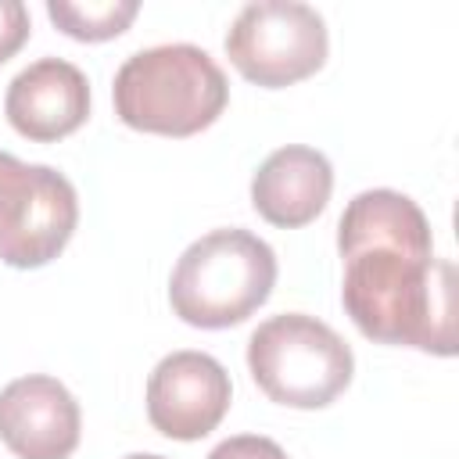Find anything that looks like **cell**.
Returning a JSON list of instances; mask_svg holds the SVG:
<instances>
[{
	"instance_id": "obj_1",
	"label": "cell",
	"mask_w": 459,
	"mask_h": 459,
	"mask_svg": "<svg viewBox=\"0 0 459 459\" xmlns=\"http://www.w3.org/2000/svg\"><path fill=\"white\" fill-rule=\"evenodd\" d=\"M341 301L369 341L455 355V269L445 258L355 251L344 258Z\"/></svg>"
},
{
	"instance_id": "obj_2",
	"label": "cell",
	"mask_w": 459,
	"mask_h": 459,
	"mask_svg": "<svg viewBox=\"0 0 459 459\" xmlns=\"http://www.w3.org/2000/svg\"><path fill=\"white\" fill-rule=\"evenodd\" d=\"M111 93L115 115L129 129L194 136L226 111L230 82L208 50L194 43H161L126 57Z\"/></svg>"
},
{
	"instance_id": "obj_3",
	"label": "cell",
	"mask_w": 459,
	"mask_h": 459,
	"mask_svg": "<svg viewBox=\"0 0 459 459\" xmlns=\"http://www.w3.org/2000/svg\"><path fill=\"white\" fill-rule=\"evenodd\" d=\"M273 247L262 237L230 226L204 233L179 255L169 276V301L183 323L201 330H226L262 308L273 294Z\"/></svg>"
},
{
	"instance_id": "obj_4",
	"label": "cell",
	"mask_w": 459,
	"mask_h": 459,
	"mask_svg": "<svg viewBox=\"0 0 459 459\" xmlns=\"http://www.w3.org/2000/svg\"><path fill=\"white\" fill-rule=\"evenodd\" d=\"M247 369L269 402L287 409H323L351 384L355 359L344 337L323 319L283 312L251 333Z\"/></svg>"
},
{
	"instance_id": "obj_5",
	"label": "cell",
	"mask_w": 459,
	"mask_h": 459,
	"mask_svg": "<svg viewBox=\"0 0 459 459\" xmlns=\"http://www.w3.org/2000/svg\"><path fill=\"white\" fill-rule=\"evenodd\" d=\"M326 50L330 36L323 14L298 0L247 4L226 32V54L233 68L265 90L316 75L326 61Z\"/></svg>"
},
{
	"instance_id": "obj_6",
	"label": "cell",
	"mask_w": 459,
	"mask_h": 459,
	"mask_svg": "<svg viewBox=\"0 0 459 459\" xmlns=\"http://www.w3.org/2000/svg\"><path fill=\"white\" fill-rule=\"evenodd\" d=\"M79 222L75 186L50 165L0 151V262L39 269L54 262Z\"/></svg>"
},
{
	"instance_id": "obj_7",
	"label": "cell",
	"mask_w": 459,
	"mask_h": 459,
	"mask_svg": "<svg viewBox=\"0 0 459 459\" xmlns=\"http://www.w3.org/2000/svg\"><path fill=\"white\" fill-rule=\"evenodd\" d=\"M230 373L204 351H172L147 377V420L172 441L212 434L230 409Z\"/></svg>"
},
{
	"instance_id": "obj_8",
	"label": "cell",
	"mask_w": 459,
	"mask_h": 459,
	"mask_svg": "<svg viewBox=\"0 0 459 459\" xmlns=\"http://www.w3.org/2000/svg\"><path fill=\"white\" fill-rule=\"evenodd\" d=\"M79 423V402L54 377H18L0 391V441L18 459H68Z\"/></svg>"
},
{
	"instance_id": "obj_9",
	"label": "cell",
	"mask_w": 459,
	"mask_h": 459,
	"mask_svg": "<svg viewBox=\"0 0 459 459\" xmlns=\"http://www.w3.org/2000/svg\"><path fill=\"white\" fill-rule=\"evenodd\" d=\"M7 122L36 143L75 133L90 115V82L65 57H39L22 68L4 97Z\"/></svg>"
},
{
	"instance_id": "obj_10",
	"label": "cell",
	"mask_w": 459,
	"mask_h": 459,
	"mask_svg": "<svg viewBox=\"0 0 459 459\" xmlns=\"http://www.w3.org/2000/svg\"><path fill=\"white\" fill-rule=\"evenodd\" d=\"M333 190V169L323 151L290 143L273 151L255 179H251V204L255 212L280 226V230H298L308 226L330 201Z\"/></svg>"
},
{
	"instance_id": "obj_11",
	"label": "cell",
	"mask_w": 459,
	"mask_h": 459,
	"mask_svg": "<svg viewBox=\"0 0 459 459\" xmlns=\"http://www.w3.org/2000/svg\"><path fill=\"white\" fill-rule=\"evenodd\" d=\"M341 258L366 247H391L416 258H434L430 222L420 204L398 190H362L348 201L337 226Z\"/></svg>"
},
{
	"instance_id": "obj_12",
	"label": "cell",
	"mask_w": 459,
	"mask_h": 459,
	"mask_svg": "<svg viewBox=\"0 0 459 459\" xmlns=\"http://www.w3.org/2000/svg\"><path fill=\"white\" fill-rule=\"evenodd\" d=\"M140 4L136 0H86V4H72V0H50L47 14L50 22L82 43H100V39H115L129 29V22L136 18Z\"/></svg>"
},
{
	"instance_id": "obj_13",
	"label": "cell",
	"mask_w": 459,
	"mask_h": 459,
	"mask_svg": "<svg viewBox=\"0 0 459 459\" xmlns=\"http://www.w3.org/2000/svg\"><path fill=\"white\" fill-rule=\"evenodd\" d=\"M29 11L22 0H0V65L11 61L29 39Z\"/></svg>"
},
{
	"instance_id": "obj_14",
	"label": "cell",
	"mask_w": 459,
	"mask_h": 459,
	"mask_svg": "<svg viewBox=\"0 0 459 459\" xmlns=\"http://www.w3.org/2000/svg\"><path fill=\"white\" fill-rule=\"evenodd\" d=\"M208 459H287V452L273 441V437H262V434H237V437H226L219 441Z\"/></svg>"
},
{
	"instance_id": "obj_15",
	"label": "cell",
	"mask_w": 459,
	"mask_h": 459,
	"mask_svg": "<svg viewBox=\"0 0 459 459\" xmlns=\"http://www.w3.org/2000/svg\"><path fill=\"white\" fill-rule=\"evenodd\" d=\"M126 459H165V455H154V452H133V455H126Z\"/></svg>"
}]
</instances>
